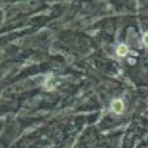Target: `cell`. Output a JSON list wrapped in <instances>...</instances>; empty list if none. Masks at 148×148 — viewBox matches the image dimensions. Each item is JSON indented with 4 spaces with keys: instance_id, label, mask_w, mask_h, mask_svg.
<instances>
[{
    "instance_id": "1",
    "label": "cell",
    "mask_w": 148,
    "mask_h": 148,
    "mask_svg": "<svg viewBox=\"0 0 148 148\" xmlns=\"http://www.w3.org/2000/svg\"><path fill=\"white\" fill-rule=\"evenodd\" d=\"M60 84H62V79H60L59 76L50 73V75H46V76H44L43 82H41V88H43L44 91L51 92V91H56V90L60 87Z\"/></svg>"
},
{
    "instance_id": "2",
    "label": "cell",
    "mask_w": 148,
    "mask_h": 148,
    "mask_svg": "<svg viewBox=\"0 0 148 148\" xmlns=\"http://www.w3.org/2000/svg\"><path fill=\"white\" fill-rule=\"evenodd\" d=\"M109 112L114 116H122L126 112V104H125L123 98H119V97L113 98L109 104Z\"/></svg>"
},
{
    "instance_id": "3",
    "label": "cell",
    "mask_w": 148,
    "mask_h": 148,
    "mask_svg": "<svg viewBox=\"0 0 148 148\" xmlns=\"http://www.w3.org/2000/svg\"><path fill=\"white\" fill-rule=\"evenodd\" d=\"M129 51H131V46L126 44V43H119L114 47V54L117 57H128L129 56Z\"/></svg>"
},
{
    "instance_id": "4",
    "label": "cell",
    "mask_w": 148,
    "mask_h": 148,
    "mask_svg": "<svg viewBox=\"0 0 148 148\" xmlns=\"http://www.w3.org/2000/svg\"><path fill=\"white\" fill-rule=\"evenodd\" d=\"M141 44H142L145 49H148V31H145V32L141 35Z\"/></svg>"
}]
</instances>
